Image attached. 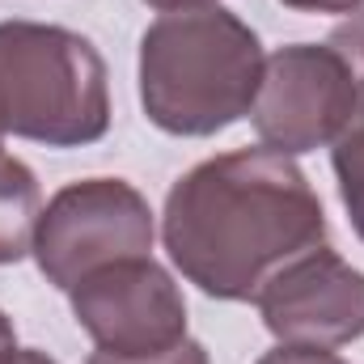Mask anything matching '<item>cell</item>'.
<instances>
[{"mask_svg": "<svg viewBox=\"0 0 364 364\" xmlns=\"http://www.w3.org/2000/svg\"><path fill=\"white\" fill-rule=\"evenodd\" d=\"M170 263L216 301H255L296 255L326 246V212L305 170L275 149H237L191 166L166 195Z\"/></svg>", "mask_w": 364, "mask_h": 364, "instance_id": "6da1fadb", "label": "cell"}, {"mask_svg": "<svg viewBox=\"0 0 364 364\" xmlns=\"http://www.w3.org/2000/svg\"><path fill=\"white\" fill-rule=\"evenodd\" d=\"M263 64V43L237 13H161L140 34V106L166 136H216L250 114Z\"/></svg>", "mask_w": 364, "mask_h": 364, "instance_id": "7a4b0ae2", "label": "cell"}, {"mask_svg": "<svg viewBox=\"0 0 364 364\" xmlns=\"http://www.w3.org/2000/svg\"><path fill=\"white\" fill-rule=\"evenodd\" d=\"M0 132L47 149H85L110 132V77L85 34L0 21Z\"/></svg>", "mask_w": 364, "mask_h": 364, "instance_id": "3957f363", "label": "cell"}, {"mask_svg": "<svg viewBox=\"0 0 364 364\" xmlns=\"http://www.w3.org/2000/svg\"><path fill=\"white\" fill-rule=\"evenodd\" d=\"M157 237L149 199L123 178H81L60 186L34 233V263L60 292L123 259H149Z\"/></svg>", "mask_w": 364, "mask_h": 364, "instance_id": "277c9868", "label": "cell"}, {"mask_svg": "<svg viewBox=\"0 0 364 364\" xmlns=\"http://www.w3.org/2000/svg\"><path fill=\"white\" fill-rule=\"evenodd\" d=\"M356 106L352 64L331 43H288L267 55L250 106L259 140L284 153H318L339 140Z\"/></svg>", "mask_w": 364, "mask_h": 364, "instance_id": "5b68a950", "label": "cell"}, {"mask_svg": "<svg viewBox=\"0 0 364 364\" xmlns=\"http://www.w3.org/2000/svg\"><path fill=\"white\" fill-rule=\"evenodd\" d=\"M73 318L97 352L153 356L186 339V301L174 275L149 259H123L85 275L73 292Z\"/></svg>", "mask_w": 364, "mask_h": 364, "instance_id": "8992f818", "label": "cell"}, {"mask_svg": "<svg viewBox=\"0 0 364 364\" xmlns=\"http://www.w3.org/2000/svg\"><path fill=\"white\" fill-rule=\"evenodd\" d=\"M263 326L279 343L343 348L364 335V272L331 246L284 263L255 296Z\"/></svg>", "mask_w": 364, "mask_h": 364, "instance_id": "52a82bcc", "label": "cell"}, {"mask_svg": "<svg viewBox=\"0 0 364 364\" xmlns=\"http://www.w3.org/2000/svg\"><path fill=\"white\" fill-rule=\"evenodd\" d=\"M326 43L352 64V77H356V106H352L348 127L331 144V166H335V182H339V199L348 208V220L364 242V9L352 13L343 26H335Z\"/></svg>", "mask_w": 364, "mask_h": 364, "instance_id": "ba28073f", "label": "cell"}, {"mask_svg": "<svg viewBox=\"0 0 364 364\" xmlns=\"http://www.w3.org/2000/svg\"><path fill=\"white\" fill-rule=\"evenodd\" d=\"M43 216V191L21 157H0V267L21 263L34 250Z\"/></svg>", "mask_w": 364, "mask_h": 364, "instance_id": "9c48e42d", "label": "cell"}, {"mask_svg": "<svg viewBox=\"0 0 364 364\" xmlns=\"http://www.w3.org/2000/svg\"><path fill=\"white\" fill-rule=\"evenodd\" d=\"M85 364H212L208 360V348L199 339H182L166 352H153V356H114V352H93Z\"/></svg>", "mask_w": 364, "mask_h": 364, "instance_id": "30bf717a", "label": "cell"}, {"mask_svg": "<svg viewBox=\"0 0 364 364\" xmlns=\"http://www.w3.org/2000/svg\"><path fill=\"white\" fill-rule=\"evenodd\" d=\"M259 364H348L343 356H335L331 348H305V343H279L272 352H263Z\"/></svg>", "mask_w": 364, "mask_h": 364, "instance_id": "8fae6325", "label": "cell"}, {"mask_svg": "<svg viewBox=\"0 0 364 364\" xmlns=\"http://www.w3.org/2000/svg\"><path fill=\"white\" fill-rule=\"evenodd\" d=\"M296 13H360L364 0H279Z\"/></svg>", "mask_w": 364, "mask_h": 364, "instance_id": "7c38bea8", "label": "cell"}, {"mask_svg": "<svg viewBox=\"0 0 364 364\" xmlns=\"http://www.w3.org/2000/svg\"><path fill=\"white\" fill-rule=\"evenodd\" d=\"M0 364H60V360H51V356L38 352V348H13V352L0 356Z\"/></svg>", "mask_w": 364, "mask_h": 364, "instance_id": "4fadbf2b", "label": "cell"}, {"mask_svg": "<svg viewBox=\"0 0 364 364\" xmlns=\"http://www.w3.org/2000/svg\"><path fill=\"white\" fill-rule=\"evenodd\" d=\"M149 9L157 13H182V9H208V4H220V0H144Z\"/></svg>", "mask_w": 364, "mask_h": 364, "instance_id": "5bb4252c", "label": "cell"}, {"mask_svg": "<svg viewBox=\"0 0 364 364\" xmlns=\"http://www.w3.org/2000/svg\"><path fill=\"white\" fill-rule=\"evenodd\" d=\"M13 348H17V331H13V318L0 309V356L13 352Z\"/></svg>", "mask_w": 364, "mask_h": 364, "instance_id": "9a60e30c", "label": "cell"}, {"mask_svg": "<svg viewBox=\"0 0 364 364\" xmlns=\"http://www.w3.org/2000/svg\"><path fill=\"white\" fill-rule=\"evenodd\" d=\"M0 157H4V132H0Z\"/></svg>", "mask_w": 364, "mask_h": 364, "instance_id": "2e32d148", "label": "cell"}]
</instances>
